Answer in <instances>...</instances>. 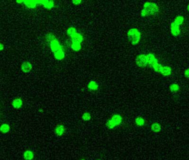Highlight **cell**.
I'll return each mask as SVG.
<instances>
[{
  "mask_svg": "<svg viewBox=\"0 0 189 160\" xmlns=\"http://www.w3.org/2000/svg\"><path fill=\"white\" fill-rule=\"evenodd\" d=\"M123 118L120 114L115 113L107 120L106 126L109 130H113L116 127L119 126L123 122Z\"/></svg>",
  "mask_w": 189,
  "mask_h": 160,
  "instance_id": "1",
  "label": "cell"
},
{
  "mask_svg": "<svg viewBox=\"0 0 189 160\" xmlns=\"http://www.w3.org/2000/svg\"><path fill=\"white\" fill-rule=\"evenodd\" d=\"M147 14V16L152 15L159 11V7L156 3L151 2H147L144 5V9Z\"/></svg>",
  "mask_w": 189,
  "mask_h": 160,
  "instance_id": "2",
  "label": "cell"
},
{
  "mask_svg": "<svg viewBox=\"0 0 189 160\" xmlns=\"http://www.w3.org/2000/svg\"><path fill=\"white\" fill-rule=\"evenodd\" d=\"M135 61L137 66L139 68H145L149 65L147 55L144 54H141L138 56L136 58Z\"/></svg>",
  "mask_w": 189,
  "mask_h": 160,
  "instance_id": "3",
  "label": "cell"
},
{
  "mask_svg": "<svg viewBox=\"0 0 189 160\" xmlns=\"http://www.w3.org/2000/svg\"><path fill=\"white\" fill-rule=\"evenodd\" d=\"M66 128L63 125H57L54 128V133L57 137H61L66 134Z\"/></svg>",
  "mask_w": 189,
  "mask_h": 160,
  "instance_id": "4",
  "label": "cell"
},
{
  "mask_svg": "<svg viewBox=\"0 0 189 160\" xmlns=\"http://www.w3.org/2000/svg\"><path fill=\"white\" fill-rule=\"evenodd\" d=\"M49 43H50V49L52 51V52L53 53V54L55 53L56 52H57L58 51L63 49V47L61 45V44L59 43V42H58V41L57 40V39L50 41L49 42Z\"/></svg>",
  "mask_w": 189,
  "mask_h": 160,
  "instance_id": "5",
  "label": "cell"
},
{
  "mask_svg": "<svg viewBox=\"0 0 189 160\" xmlns=\"http://www.w3.org/2000/svg\"><path fill=\"white\" fill-rule=\"evenodd\" d=\"M139 36H141V34L137 28L130 29L128 32V37L130 41L133 38Z\"/></svg>",
  "mask_w": 189,
  "mask_h": 160,
  "instance_id": "6",
  "label": "cell"
},
{
  "mask_svg": "<svg viewBox=\"0 0 189 160\" xmlns=\"http://www.w3.org/2000/svg\"><path fill=\"white\" fill-rule=\"evenodd\" d=\"M32 68V65L29 61H25L21 65V70L25 73H28Z\"/></svg>",
  "mask_w": 189,
  "mask_h": 160,
  "instance_id": "7",
  "label": "cell"
},
{
  "mask_svg": "<svg viewBox=\"0 0 189 160\" xmlns=\"http://www.w3.org/2000/svg\"><path fill=\"white\" fill-rule=\"evenodd\" d=\"M24 3L26 7L30 9H34L37 5H40V1H25Z\"/></svg>",
  "mask_w": 189,
  "mask_h": 160,
  "instance_id": "8",
  "label": "cell"
},
{
  "mask_svg": "<svg viewBox=\"0 0 189 160\" xmlns=\"http://www.w3.org/2000/svg\"><path fill=\"white\" fill-rule=\"evenodd\" d=\"M23 158L25 160H33L34 158V153L31 150H26L23 153Z\"/></svg>",
  "mask_w": 189,
  "mask_h": 160,
  "instance_id": "9",
  "label": "cell"
},
{
  "mask_svg": "<svg viewBox=\"0 0 189 160\" xmlns=\"http://www.w3.org/2000/svg\"><path fill=\"white\" fill-rule=\"evenodd\" d=\"M12 106L15 109H20L23 106V101L21 98H16L12 102Z\"/></svg>",
  "mask_w": 189,
  "mask_h": 160,
  "instance_id": "10",
  "label": "cell"
},
{
  "mask_svg": "<svg viewBox=\"0 0 189 160\" xmlns=\"http://www.w3.org/2000/svg\"><path fill=\"white\" fill-rule=\"evenodd\" d=\"M171 32L174 36H178L180 33L179 26L177 25L174 22L171 24Z\"/></svg>",
  "mask_w": 189,
  "mask_h": 160,
  "instance_id": "11",
  "label": "cell"
},
{
  "mask_svg": "<svg viewBox=\"0 0 189 160\" xmlns=\"http://www.w3.org/2000/svg\"><path fill=\"white\" fill-rule=\"evenodd\" d=\"M162 126L158 122H154L151 125L150 129L154 133H159L162 130Z\"/></svg>",
  "mask_w": 189,
  "mask_h": 160,
  "instance_id": "12",
  "label": "cell"
},
{
  "mask_svg": "<svg viewBox=\"0 0 189 160\" xmlns=\"http://www.w3.org/2000/svg\"><path fill=\"white\" fill-rule=\"evenodd\" d=\"M40 4L48 9H50L54 6V2L51 1H40Z\"/></svg>",
  "mask_w": 189,
  "mask_h": 160,
  "instance_id": "13",
  "label": "cell"
},
{
  "mask_svg": "<svg viewBox=\"0 0 189 160\" xmlns=\"http://www.w3.org/2000/svg\"><path fill=\"white\" fill-rule=\"evenodd\" d=\"M11 130V127L8 124H2L0 127V131L2 134H7Z\"/></svg>",
  "mask_w": 189,
  "mask_h": 160,
  "instance_id": "14",
  "label": "cell"
},
{
  "mask_svg": "<svg viewBox=\"0 0 189 160\" xmlns=\"http://www.w3.org/2000/svg\"><path fill=\"white\" fill-rule=\"evenodd\" d=\"M54 56L55 58L58 60H62L65 57V52L64 51V49L63 48L58 51L57 52L54 53Z\"/></svg>",
  "mask_w": 189,
  "mask_h": 160,
  "instance_id": "15",
  "label": "cell"
},
{
  "mask_svg": "<svg viewBox=\"0 0 189 160\" xmlns=\"http://www.w3.org/2000/svg\"><path fill=\"white\" fill-rule=\"evenodd\" d=\"M172 70L170 67L168 66H163L160 73L164 76H169L172 74Z\"/></svg>",
  "mask_w": 189,
  "mask_h": 160,
  "instance_id": "16",
  "label": "cell"
},
{
  "mask_svg": "<svg viewBox=\"0 0 189 160\" xmlns=\"http://www.w3.org/2000/svg\"><path fill=\"white\" fill-rule=\"evenodd\" d=\"M147 57H148V63L149 65H150L151 66L155 63L157 62L158 61L155 57V56L151 53H149L147 55Z\"/></svg>",
  "mask_w": 189,
  "mask_h": 160,
  "instance_id": "17",
  "label": "cell"
},
{
  "mask_svg": "<svg viewBox=\"0 0 189 160\" xmlns=\"http://www.w3.org/2000/svg\"><path fill=\"white\" fill-rule=\"evenodd\" d=\"M71 40L75 41L77 42H80L82 43L83 41V37L81 34L78 33L77 32L75 34H73L71 37Z\"/></svg>",
  "mask_w": 189,
  "mask_h": 160,
  "instance_id": "18",
  "label": "cell"
},
{
  "mask_svg": "<svg viewBox=\"0 0 189 160\" xmlns=\"http://www.w3.org/2000/svg\"><path fill=\"white\" fill-rule=\"evenodd\" d=\"M71 42H72L71 48L73 50L75 51H79L81 50V49H82L81 43L73 41V40H71Z\"/></svg>",
  "mask_w": 189,
  "mask_h": 160,
  "instance_id": "19",
  "label": "cell"
},
{
  "mask_svg": "<svg viewBox=\"0 0 189 160\" xmlns=\"http://www.w3.org/2000/svg\"><path fill=\"white\" fill-rule=\"evenodd\" d=\"M135 124L138 126H144L145 124V120L142 117L139 116L135 119Z\"/></svg>",
  "mask_w": 189,
  "mask_h": 160,
  "instance_id": "20",
  "label": "cell"
},
{
  "mask_svg": "<svg viewBox=\"0 0 189 160\" xmlns=\"http://www.w3.org/2000/svg\"><path fill=\"white\" fill-rule=\"evenodd\" d=\"M88 87L90 90L95 91H97L98 90V84L96 81H91V82H89V83L88 84Z\"/></svg>",
  "mask_w": 189,
  "mask_h": 160,
  "instance_id": "21",
  "label": "cell"
},
{
  "mask_svg": "<svg viewBox=\"0 0 189 160\" xmlns=\"http://www.w3.org/2000/svg\"><path fill=\"white\" fill-rule=\"evenodd\" d=\"M151 67L154 70V71L155 72H160V73L161 72V71L162 70V68H163V66L161 64L159 63L158 62L155 63H154L151 66Z\"/></svg>",
  "mask_w": 189,
  "mask_h": 160,
  "instance_id": "22",
  "label": "cell"
},
{
  "mask_svg": "<svg viewBox=\"0 0 189 160\" xmlns=\"http://www.w3.org/2000/svg\"><path fill=\"white\" fill-rule=\"evenodd\" d=\"M82 119L84 121H85V122L89 121L91 119V113H89L88 112H84L82 115Z\"/></svg>",
  "mask_w": 189,
  "mask_h": 160,
  "instance_id": "23",
  "label": "cell"
},
{
  "mask_svg": "<svg viewBox=\"0 0 189 160\" xmlns=\"http://www.w3.org/2000/svg\"><path fill=\"white\" fill-rule=\"evenodd\" d=\"M184 20V18L182 16H178V17L175 19V21H174L177 25L180 26L181 25Z\"/></svg>",
  "mask_w": 189,
  "mask_h": 160,
  "instance_id": "24",
  "label": "cell"
},
{
  "mask_svg": "<svg viewBox=\"0 0 189 160\" xmlns=\"http://www.w3.org/2000/svg\"><path fill=\"white\" fill-rule=\"evenodd\" d=\"M170 90L171 92H177L179 90L180 87L178 84H173L170 86Z\"/></svg>",
  "mask_w": 189,
  "mask_h": 160,
  "instance_id": "25",
  "label": "cell"
},
{
  "mask_svg": "<svg viewBox=\"0 0 189 160\" xmlns=\"http://www.w3.org/2000/svg\"><path fill=\"white\" fill-rule=\"evenodd\" d=\"M77 32V31L75 30V28H74V27H70L69 28L67 31V34L70 37H71L73 34H75Z\"/></svg>",
  "mask_w": 189,
  "mask_h": 160,
  "instance_id": "26",
  "label": "cell"
},
{
  "mask_svg": "<svg viewBox=\"0 0 189 160\" xmlns=\"http://www.w3.org/2000/svg\"><path fill=\"white\" fill-rule=\"evenodd\" d=\"M184 75H185V77H186V78H189V68L186 69V70L185 71Z\"/></svg>",
  "mask_w": 189,
  "mask_h": 160,
  "instance_id": "27",
  "label": "cell"
},
{
  "mask_svg": "<svg viewBox=\"0 0 189 160\" xmlns=\"http://www.w3.org/2000/svg\"><path fill=\"white\" fill-rule=\"evenodd\" d=\"M82 2V1H72V3L75 5H79Z\"/></svg>",
  "mask_w": 189,
  "mask_h": 160,
  "instance_id": "28",
  "label": "cell"
},
{
  "mask_svg": "<svg viewBox=\"0 0 189 160\" xmlns=\"http://www.w3.org/2000/svg\"><path fill=\"white\" fill-rule=\"evenodd\" d=\"M0 46H1V50H3V48H4V46H3V45L2 43H1Z\"/></svg>",
  "mask_w": 189,
  "mask_h": 160,
  "instance_id": "29",
  "label": "cell"
},
{
  "mask_svg": "<svg viewBox=\"0 0 189 160\" xmlns=\"http://www.w3.org/2000/svg\"><path fill=\"white\" fill-rule=\"evenodd\" d=\"M187 9H188V10L189 11V5L188 6V7H187Z\"/></svg>",
  "mask_w": 189,
  "mask_h": 160,
  "instance_id": "30",
  "label": "cell"
},
{
  "mask_svg": "<svg viewBox=\"0 0 189 160\" xmlns=\"http://www.w3.org/2000/svg\"><path fill=\"white\" fill-rule=\"evenodd\" d=\"M85 160V159H80V160Z\"/></svg>",
  "mask_w": 189,
  "mask_h": 160,
  "instance_id": "31",
  "label": "cell"
},
{
  "mask_svg": "<svg viewBox=\"0 0 189 160\" xmlns=\"http://www.w3.org/2000/svg\"><path fill=\"white\" fill-rule=\"evenodd\" d=\"M101 160V159H97V160Z\"/></svg>",
  "mask_w": 189,
  "mask_h": 160,
  "instance_id": "32",
  "label": "cell"
}]
</instances>
